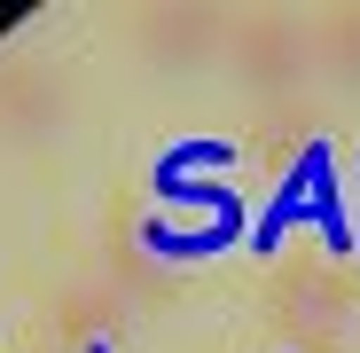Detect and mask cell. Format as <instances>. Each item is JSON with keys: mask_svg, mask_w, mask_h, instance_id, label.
I'll return each mask as SVG.
<instances>
[{"mask_svg": "<svg viewBox=\"0 0 360 353\" xmlns=\"http://www.w3.org/2000/svg\"><path fill=\"white\" fill-rule=\"evenodd\" d=\"M321 63H329L345 87H360V8H337V16L321 24Z\"/></svg>", "mask_w": 360, "mask_h": 353, "instance_id": "cell-5", "label": "cell"}, {"mask_svg": "<svg viewBox=\"0 0 360 353\" xmlns=\"http://www.w3.org/2000/svg\"><path fill=\"white\" fill-rule=\"evenodd\" d=\"M314 55H321V32H306L297 16H251L227 32V63L251 94H290L314 71Z\"/></svg>", "mask_w": 360, "mask_h": 353, "instance_id": "cell-1", "label": "cell"}, {"mask_svg": "<svg viewBox=\"0 0 360 353\" xmlns=\"http://www.w3.org/2000/svg\"><path fill=\"white\" fill-rule=\"evenodd\" d=\"M227 32H235V24H227L219 8H196V0H188V8H149V16H141V47L157 55L165 71H188V63H204V55H219Z\"/></svg>", "mask_w": 360, "mask_h": 353, "instance_id": "cell-3", "label": "cell"}, {"mask_svg": "<svg viewBox=\"0 0 360 353\" xmlns=\"http://www.w3.org/2000/svg\"><path fill=\"white\" fill-rule=\"evenodd\" d=\"M282 306H297L306 322L329 330V322L345 314V283H337L329 267H290V275H282Z\"/></svg>", "mask_w": 360, "mask_h": 353, "instance_id": "cell-4", "label": "cell"}, {"mask_svg": "<svg viewBox=\"0 0 360 353\" xmlns=\"http://www.w3.org/2000/svg\"><path fill=\"white\" fill-rule=\"evenodd\" d=\"M71 126V79L39 55H0V142H47Z\"/></svg>", "mask_w": 360, "mask_h": 353, "instance_id": "cell-2", "label": "cell"}]
</instances>
